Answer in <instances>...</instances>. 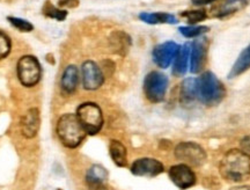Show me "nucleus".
I'll use <instances>...</instances> for the list:
<instances>
[{
	"instance_id": "nucleus-13",
	"label": "nucleus",
	"mask_w": 250,
	"mask_h": 190,
	"mask_svg": "<svg viewBox=\"0 0 250 190\" xmlns=\"http://www.w3.org/2000/svg\"><path fill=\"white\" fill-rule=\"evenodd\" d=\"M40 111L37 108H31L21 118V132L26 138H34L40 129Z\"/></svg>"
},
{
	"instance_id": "nucleus-30",
	"label": "nucleus",
	"mask_w": 250,
	"mask_h": 190,
	"mask_svg": "<svg viewBox=\"0 0 250 190\" xmlns=\"http://www.w3.org/2000/svg\"><path fill=\"white\" fill-rule=\"evenodd\" d=\"M193 5H197V6H202V5H208V4H211V2H214L217 1V0H191Z\"/></svg>"
},
{
	"instance_id": "nucleus-9",
	"label": "nucleus",
	"mask_w": 250,
	"mask_h": 190,
	"mask_svg": "<svg viewBox=\"0 0 250 190\" xmlns=\"http://www.w3.org/2000/svg\"><path fill=\"white\" fill-rule=\"evenodd\" d=\"M171 182L180 189H189L196 185V175L193 170L186 164L174 165L169 168Z\"/></svg>"
},
{
	"instance_id": "nucleus-3",
	"label": "nucleus",
	"mask_w": 250,
	"mask_h": 190,
	"mask_svg": "<svg viewBox=\"0 0 250 190\" xmlns=\"http://www.w3.org/2000/svg\"><path fill=\"white\" fill-rule=\"evenodd\" d=\"M56 132L62 144L68 148H78L87 135L76 114H64L59 117Z\"/></svg>"
},
{
	"instance_id": "nucleus-18",
	"label": "nucleus",
	"mask_w": 250,
	"mask_h": 190,
	"mask_svg": "<svg viewBox=\"0 0 250 190\" xmlns=\"http://www.w3.org/2000/svg\"><path fill=\"white\" fill-rule=\"evenodd\" d=\"M108 179V172L101 165H93L86 174V181L93 189L98 188L99 186L104 185Z\"/></svg>"
},
{
	"instance_id": "nucleus-1",
	"label": "nucleus",
	"mask_w": 250,
	"mask_h": 190,
	"mask_svg": "<svg viewBox=\"0 0 250 190\" xmlns=\"http://www.w3.org/2000/svg\"><path fill=\"white\" fill-rule=\"evenodd\" d=\"M219 170L227 181H246L250 177V155L241 149H229L221 159Z\"/></svg>"
},
{
	"instance_id": "nucleus-19",
	"label": "nucleus",
	"mask_w": 250,
	"mask_h": 190,
	"mask_svg": "<svg viewBox=\"0 0 250 190\" xmlns=\"http://www.w3.org/2000/svg\"><path fill=\"white\" fill-rule=\"evenodd\" d=\"M249 68H250V44L247 46L241 54H240L239 57H237L236 62L233 65L232 70H230L229 74H228V78H229V79H233V78L239 77L240 74L245 73L246 71L249 70Z\"/></svg>"
},
{
	"instance_id": "nucleus-4",
	"label": "nucleus",
	"mask_w": 250,
	"mask_h": 190,
	"mask_svg": "<svg viewBox=\"0 0 250 190\" xmlns=\"http://www.w3.org/2000/svg\"><path fill=\"white\" fill-rule=\"evenodd\" d=\"M77 117L88 135H96L103 126V115L101 108L94 102H85L77 110Z\"/></svg>"
},
{
	"instance_id": "nucleus-23",
	"label": "nucleus",
	"mask_w": 250,
	"mask_h": 190,
	"mask_svg": "<svg viewBox=\"0 0 250 190\" xmlns=\"http://www.w3.org/2000/svg\"><path fill=\"white\" fill-rule=\"evenodd\" d=\"M43 14L57 21H64L67 17V12L65 9L57 8L50 1H46L45 5L43 6Z\"/></svg>"
},
{
	"instance_id": "nucleus-31",
	"label": "nucleus",
	"mask_w": 250,
	"mask_h": 190,
	"mask_svg": "<svg viewBox=\"0 0 250 190\" xmlns=\"http://www.w3.org/2000/svg\"><path fill=\"white\" fill-rule=\"evenodd\" d=\"M229 190H250L249 186H237V187H233Z\"/></svg>"
},
{
	"instance_id": "nucleus-33",
	"label": "nucleus",
	"mask_w": 250,
	"mask_h": 190,
	"mask_svg": "<svg viewBox=\"0 0 250 190\" xmlns=\"http://www.w3.org/2000/svg\"><path fill=\"white\" fill-rule=\"evenodd\" d=\"M58 190H62V189H58Z\"/></svg>"
},
{
	"instance_id": "nucleus-12",
	"label": "nucleus",
	"mask_w": 250,
	"mask_h": 190,
	"mask_svg": "<svg viewBox=\"0 0 250 190\" xmlns=\"http://www.w3.org/2000/svg\"><path fill=\"white\" fill-rule=\"evenodd\" d=\"M190 50V71L192 73H199L205 65L206 44L204 40H196L191 44Z\"/></svg>"
},
{
	"instance_id": "nucleus-2",
	"label": "nucleus",
	"mask_w": 250,
	"mask_h": 190,
	"mask_svg": "<svg viewBox=\"0 0 250 190\" xmlns=\"http://www.w3.org/2000/svg\"><path fill=\"white\" fill-rule=\"evenodd\" d=\"M226 95V89L212 72H205L196 78V98L206 106H215Z\"/></svg>"
},
{
	"instance_id": "nucleus-10",
	"label": "nucleus",
	"mask_w": 250,
	"mask_h": 190,
	"mask_svg": "<svg viewBox=\"0 0 250 190\" xmlns=\"http://www.w3.org/2000/svg\"><path fill=\"white\" fill-rule=\"evenodd\" d=\"M180 45L175 42H165L161 44L156 45L153 49L152 56L154 63L161 68L169 67V65L173 63L175 57H176L177 51H179Z\"/></svg>"
},
{
	"instance_id": "nucleus-11",
	"label": "nucleus",
	"mask_w": 250,
	"mask_h": 190,
	"mask_svg": "<svg viewBox=\"0 0 250 190\" xmlns=\"http://www.w3.org/2000/svg\"><path fill=\"white\" fill-rule=\"evenodd\" d=\"M164 165L153 158L137 159L131 166V173L137 176L154 177L164 172Z\"/></svg>"
},
{
	"instance_id": "nucleus-26",
	"label": "nucleus",
	"mask_w": 250,
	"mask_h": 190,
	"mask_svg": "<svg viewBox=\"0 0 250 190\" xmlns=\"http://www.w3.org/2000/svg\"><path fill=\"white\" fill-rule=\"evenodd\" d=\"M181 17L186 18L191 24H196L198 22H202L203 20H205L206 13L203 9H198V11H186L181 13Z\"/></svg>"
},
{
	"instance_id": "nucleus-32",
	"label": "nucleus",
	"mask_w": 250,
	"mask_h": 190,
	"mask_svg": "<svg viewBox=\"0 0 250 190\" xmlns=\"http://www.w3.org/2000/svg\"><path fill=\"white\" fill-rule=\"evenodd\" d=\"M94 190H114L111 188V187H109V186H107L104 183V185H101V186H99L98 188H95Z\"/></svg>"
},
{
	"instance_id": "nucleus-14",
	"label": "nucleus",
	"mask_w": 250,
	"mask_h": 190,
	"mask_svg": "<svg viewBox=\"0 0 250 190\" xmlns=\"http://www.w3.org/2000/svg\"><path fill=\"white\" fill-rule=\"evenodd\" d=\"M79 70L76 65H68L65 68L61 78V89L62 94L66 96L73 94L79 85Z\"/></svg>"
},
{
	"instance_id": "nucleus-25",
	"label": "nucleus",
	"mask_w": 250,
	"mask_h": 190,
	"mask_svg": "<svg viewBox=\"0 0 250 190\" xmlns=\"http://www.w3.org/2000/svg\"><path fill=\"white\" fill-rule=\"evenodd\" d=\"M179 30L184 37L193 39V37H198L208 32V28L204 26H188V27H180Z\"/></svg>"
},
{
	"instance_id": "nucleus-24",
	"label": "nucleus",
	"mask_w": 250,
	"mask_h": 190,
	"mask_svg": "<svg viewBox=\"0 0 250 190\" xmlns=\"http://www.w3.org/2000/svg\"><path fill=\"white\" fill-rule=\"evenodd\" d=\"M8 22L14 28H17L19 32L21 33H30L34 29V26L28 20L24 19L17 18V17H7Z\"/></svg>"
},
{
	"instance_id": "nucleus-29",
	"label": "nucleus",
	"mask_w": 250,
	"mask_h": 190,
	"mask_svg": "<svg viewBox=\"0 0 250 190\" xmlns=\"http://www.w3.org/2000/svg\"><path fill=\"white\" fill-rule=\"evenodd\" d=\"M240 145H241V151L250 155V136H247L245 138H242Z\"/></svg>"
},
{
	"instance_id": "nucleus-15",
	"label": "nucleus",
	"mask_w": 250,
	"mask_h": 190,
	"mask_svg": "<svg viewBox=\"0 0 250 190\" xmlns=\"http://www.w3.org/2000/svg\"><path fill=\"white\" fill-rule=\"evenodd\" d=\"M247 5H248L247 0H225L212 8V15L214 18H226L228 15L242 11L247 7Z\"/></svg>"
},
{
	"instance_id": "nucleus-21",
	"label": "nucleus",
	"mask_w": 250,
	"mask_h": 190,
	"mask_svg": "<svg viewBox=\"0 0 250 190\" xmlns=\"http://www.w3.org/2000/svg\"><path fill=\"white\" fill-rule=\"evenodd\" d=\"M180 100L181 104L187 106L196 101V79L193 78H188L181 84L180 89Z\"/></svg>"
},
{
	"instance_id": "nucleus-5",
	"label": "nucleus",
	"mask_w": 250,
	"mask_h": 190,
	"mask_svg": "<svg viewBox=\"0 0 250 190\" xmlns=\"http://www.w3.org/2000/svg\"><path fill=\"white\" fill-rule=\"evenodd\" d=\"M169 80L166 74L159 71H152L144 80V93L146 98L153 104H159L164 101L166 92H167Z\"/></svg>"
},
{
	"instance_id": "nucleus-27",
	"label": "nucleus",
	"mask_w": 250,
	"mask_h": 190,
	"mask_svg": "<svg viewBox=\"0 0 250 190\" xmlns=\"http://www.w3.org/2000/svg\"><path fill=\"white\" fill-rule=\"evenodd\" d=\"M12 42L7 34L0 30V61L7 57L11 52Z\"/></svg>"
},
{
	"instance_id": "nucleus-20",
	"label": "nucleus",
	"mask_w": 250,
	"mask_h": 190,
	"mask_svg": "<svg viewBox=\"0 0 250 190\" xmlns=\"http://www.w3.org/2000/svg\"><path fill=\"white\" fill-rule=\"evenodd\" d=\"M109 153L118 167H125L127 165V153L125 146L120 141L112 139L109 145Z\"/></svg>"
},
{
	"instance_id": "nucleus-6",
	"label": "nucleus",
	"mask_w": 250,
	"mask_h": 190,
	"mask_svg": "<svg viewBox=\"0 0 250 190\" xmlns=\"http://www.w3.org/2000/svg\"><path fill=\"white\" fill-rule=\"evenodd\" d=\"M17 70L19 80L26 87L37 85L42 76L40 62L34 56H23L19 59Z\"/></svg>"
},
{
	"instance_id": "nucleus-17",
	"label": "nucleus",
	"mask_w": 250,
	"mask_h": 190,
	"mask_svg": "<svg viewBox=\"0 0 250 190\" xmlns=\"http://www.w3.org/2000/svg\"><path fill=\"white\" fill-rule=\"evenodd\" d=\"M110 46L115 54L125 56L129 52L131 46V39L126 33L124 32H114L110 35Z\"/></svg>"
},
{
	"instance_id": "nucleus-8",
	"label": "nucleus",
	"mask_w": 250,
	"mask_h": 190,
	"mask_svg": "<svg viewBox=\"0 0 250 190\" xmlns=\"http://www.w3.org/2000/svg\"><path fill=\"white\" fill-rule=\"evenodd\" d=\"M81 77H83V88L87 91H96L104 82V74H103L101 67L92 61H87L83 64Z\"/></svg>"
},
{
	"instance_id": "nucleus-7",
	"label": "nucleus",
	"mask_w": 250,
	"mask_h": 190,
	"mask_svg": "<svg viewBox=\"0 0 250 190\" xmlns=\"http://www.w3.org/2000/svg\"><path fill=\"white\" fill-rule=\"evenodd\" d=\"M175 157L188 166H202L206 160V152L193 142H182L175 148Z\"/></svg>"
},
{
	"instance_id": "nucleus-28",
	"label": "nucleus",
	"mask_w": 250,
	"mask_h": 190,
	"mask_svg": "<svg viewBox=\"0 0 250 190\" xmlns=\"http://www.w3.org/2000/svg\"><path fill=\"white\" fill-rule=\"evenodd\" d=\"M79 5V0H59V6L61 7L73 8Z\"/></svg>"
},
{
	"instance_id": "nucleus-16",
	"label": "nucleus",
	"mask_w": 250,
	"mask_h": 190,
	"mask_svg": "<svg viewBox=\"0 0 250 190\" xmlns=\"http://www.w3.org/2000/svg\"><path fill=\"white\" fill-rule=\"evenodd\" d=\"M190 44H184L180 46L176 57L174 59L173 74L176 77H183L188 71V64L190 61Z\"/></svg>"
},
{
	"instance_id": "nucleus-22",
	"label": "nucleus",
	"mask_w": 250,
	"mask_h": 190,
	"mask_svg": "<svg viewBox=\"0 0 250 190\" xmlns=\"http://www.w3.org/2000/svg\"><path fill=\"white\" fill-rule=\"evenodd\" d=\"M139 19L144 22L149 24H160V23H177V19L174 15L168 13H162V12H156V13H142L139 14Z\"/></svg>"
}]
</instances>
